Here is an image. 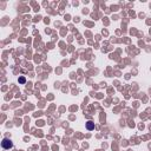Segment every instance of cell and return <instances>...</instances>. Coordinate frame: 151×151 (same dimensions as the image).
Returning <instances> with one entry per match:
<instances>
[{
    "instance_id": "6da1fadb",
    "label": "cell",
    "mask_w": 151,
    "mask_h": 151,
    "mask_svg": "<svg viewBox=\"0 0 151 151\" xmlns=\"http://www.w3.org/2000/svg\"><path fill=\"white\" fill-rule=\"evenodd\" d=\"M1 146H2V149L8 150V149H12V147H13V143H12L11 139H8V138H4L2 142H1Z\"/></svg>"
},
{
    "instance_id": "7a4b0ae2",
    "label": "cell",
    "mask_w": 151,
    "mask_h": 151,
    "mask_svg": "<svg viewBox=\"0 0 151 151\" xmlns=\"http://www.w3.org/2000/svg\"><path fill=\"white\" fill-rule=\"evenodd\" d=\"M86 129H87V130H93V129H94V123L91 122V120H88V122L86 123Z\"/></svg>"
},
{
    "instance_id": "3957f363",
    "label": "cell",
    "mask_w": 151,
    "mask_h": 151,
    "mask_svg": "<svg viewBox=\"0 0 151 151\" xmlns=\"http://www.w3.org/2000/svg\"><path fill=\"white\" fill-rule=\"evenodd\" d=\"M25 81H26V79H25L24 77H20V78H19V83H21V84H24Z\"/></svg>"
}]
</instances>
